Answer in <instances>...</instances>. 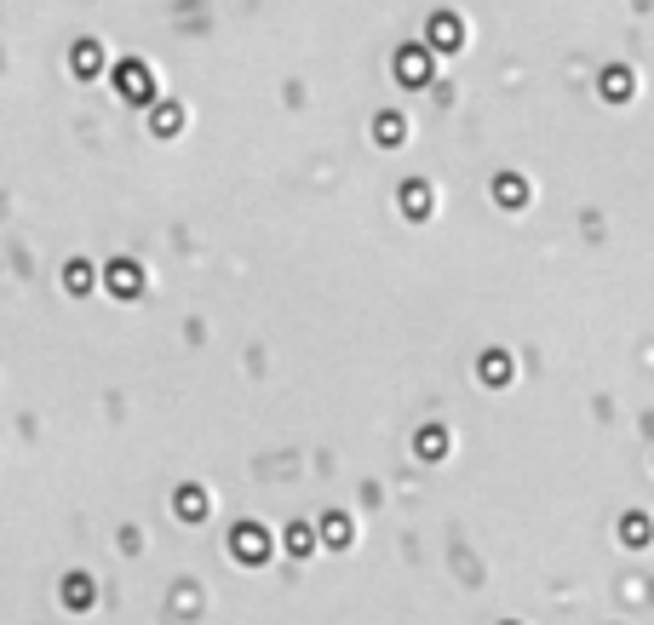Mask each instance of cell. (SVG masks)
I'll return each mask as SVG.
<instances>
[{
	"label": "cell",
	"mask_w": 654,
	"mask_h": 625,
	"mask_svg": "<svg viewBox=\"0 0 654 625\" xmlns=\"http://www.w3.org/2000/svg\"><path fill=\"white\" fill-rule=\"evenodd\" d=\"M109 287H115L121 298H138V287H144V276L133 270V264H109Z\"/></svg>",
	"instance_id": "1"
},
{
	"label": "cell",
	"mask_w": 654,
	"mask_h": 625,
	"mask_svg": "<svg viewBox=\"0 0 654 625\" xmlns=\"http://www.w3.org/2000/svg\"><path fill=\"white\" fill-rule=\"evenodd\" d=\"M236 551H241V557H265V551H270V540H265L258 528H241V533H236Z\"/></svg>",
	"instance_id": "2"
},
{
	"label": "cell",
	"mask_w": 654,
	"mask_h": 625,
	"mask_svg": "<svg viewBox=\"0 0 654 625\" xmlns=\"http://www.w3.org/2000/svg\"><path fill=\"white\" fill-rule=\"evenodd\" d=\"M63 597H69L75 608H86V602H92V579H80V574H75L69 585H63Z\"/></svg>",
	"instance_id": "3"
},
{
	"label": "cell",
	"mask_w": 654,
	"mask_h": 625,
	"mask_svg": "<svg viewBox=\"0 0 654 625\" xmlns=\"http://www.w3.org/2000/svg\"><path fill=\"white\" fill-rule=\"evenodd\" d=\"M505 373H511V362H505V356H488V362H483V379H488V384H499Z\"/></svg>",
	"instance_id": "4"
},
{
	"label": "cell",
	"mask_w": 654,
	"mask_h": 625,
	"mask_svg": "<svg viewBox=\"0 0 654 625\" xmlns=\"http://www.w3.org/2000/svg\"><path fill=\"white\" fill-rule=\"evenodd\" d=\"M327 540H333V545H344V540H351V528H344V516H327Z\"/></svg>",
	"instance_id": "5"
},
{
	"label": "cell",
	"mask_w": 654,
	"mask_h": 625,
	"mask_svg": "<svg viewBox=\"0 0 654 625\" xmlns=\"http://www.w3.org/2000/svg\"><path fill=\"white\" fill-rule=\"evenodd\" d=\"M408 212H430V195H425V190H419V184H413V190H408Z\"/></svg>",
	"instance_id": "6"
},
{
	"label": "cell",
	"mask_w": 654,
	"mask_h": 625,
	"mask_svg": "<svg viewBox=\"0 0 654 625\" xmlns=\"http://www.w3.org/2000/svg\"><path fill=\"white\" fill-rule=\"evenodd\" d=\"M86 281H92V276H86V264H69V287H75V293H86Z\"/></svg>",
	"instance_id": "7"
},
{
	"label": "cell",
	"mask_w": 654,
	"mask_h": 625,
	"mask_svg": "<svg viewBox=\"0 0 654 625\" xmlns=\"http://www.w3.org/2000/svg\"><path fill=\"white\" fill-rule=\"evenodd\" d=\"M402 69H408V80H419V75H425V58H419V52H408V58H402Z\"/></svg>",
	"instance_id": "8"
}]
</instances>
